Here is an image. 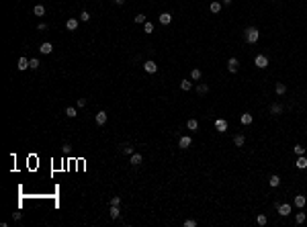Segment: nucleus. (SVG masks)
I'll use <instances>...</instances> for the list:
<instances>
[{
    "label": "nucleus",
    "mask_w": 307,
    "mask_h": 227,
    "mask_svg": "<svg viewBox=\"0 0 307 227\" xmlns=\"http://www.w3.org/2000/svg\"><path fill=\"white\" fill-rule=\"evenodd\" d=\"M256 223H258L260 227H264L268 223V219H266V215H262V213H258V217H256Z\"/></svg>",
    "instance_id": "nucleus-25"
},
{
    "label": "nucleus",
    "mask_w": 307,
    "mask_h": 227,
    "mask_svg": "<svg viewBox=\"0 0 307 227\" xmlns=\"http://www.w3.org/2000/svg\"><path fill=\"white\" fill-rule=\"evenodd\" d=\"M135 23H147L143 15H135Z\"/></svg>",
    "instance_id": "nucleus-38"
},
{
    "label": "nucleus",
    "mask_w": 307,
    "mask_h": 227,
    "mask_svg": "<svg viewBox=\"0 0 307 227\" xmlns=\"http://www.w3.org/2000/svg\"><path fill=\"white\" fill-rule=\"evenodd\" d=\"M82 107H86V98H78V109H82Z\"/></svg>",
    "instance_id": "nucleus-39"
},
{
    "label": "nucleus",
    "mask_w": 307,
    "mask_h": 227,
    "mask_svg": "<svg viewBox=\"0 0 307 227\" xmlns=\"http://www.w3.org/2000/svg\"><path fill=\"white\" fill-rule=\"evenodd\" d=\"M268 184H270V186H272V188H277L278 184H281V178H278L277 174H274V176H270V180H268Z\"/></svg>",
    "instance_id": "nucleus-26"
},
{
    "label": "nucleus",
    "mask_w": 307,
    "mask_h": 227,
    "mask_svg": "<svg viewBox=\"0 0 307 227\" xmlns=\"http://www.w3.org/2000/svg\"><path fill=\"white\" fill-rule=\"evenodd\" d=\"M254 66H258L260 70L268 68V57H266V55H262V53H258L256 57H254Z\"/></svg>",
    "instance_id": "nucleus-3"
},
{
    "label": "nucleus",
    "mask_w": 307,
    "mask_h": 227,
    "mask_svg": "<svg viewBox=\"0 0 307 227\" xmlns=\"http://www.w3.org/2000/svg\"><path fill=\"white\" fill-rule=\"evenodd\" d=\"M39 66H41V64H39V59H37V57H31V59H29V68H31V70H37Z\"/></svg>",
    "instance_id": "nucleus-30"
},
{
    "label": "nucleus",
    "mask_w": 307,
    "mask_h": 227,
    "mask_svg": "<svg viewBox=\"0 0 307 227\" xmlns=\"http://www.w3.org/2000/svg\"><path fill=\"white\" fill-rule=\"evenodd\" d=\"M172 23V15L170 12H162L160 15V25H170Z\"/></svg>",
    "instance_id": "nucleus-12"
},
{
    "label": "nucleus",
    "mask_w": 307,
    "mask_h": 227,
    "mask_svg": "<svg viewBox=\"0 0 307 227\" xmlns=\"http://www.w3.org/2000/svg\"><path fill=\"white\" fill-rule=\"evenodd\" d=\"M21 217H23V213H21V211H15V213H12V219H15V221H21Z\"/></svg>",
    "instance_id": "nucleus-37"
},
{
    "label": "nucleus",
    "mask_w": 307,
    "mask_h": 227,
    "mask_svg": "<svg viewBox=\"0 0 307 227\" xmlns=\"http://www.w3.org/2000/svg\"><path fill=\"white\" fill-rule=\"evenodd\" d=\"M305 219H307L305 213H297V215H295V221L297 223H305Z\"/></svg>",
    "instance_id": "nucleus-32"
},
{
    "label": "nucleus",
    "mask_w": 307,
    "mask_h": 227,
    "mask_svg": "<svg viewBox=\"0 0 307 227\" xmlns=\"http://www.w3.org/2000/svg\"><path fill=\"white\" fill-rule=\"evenodd\" d=\"M201 76H203V74H201L199 68H193V70H190V78H193V80H201Z\"/></svg>",
    "instance_id": "nucleus-28"
},
{
    "label": "nucleus",
    "mask_w": 307,
    "mask_h": 227,
    "mask_svg": "<svg viewBox=\"0 0 307 227\" xmlns=\"http://www.w3.org/2000/svg\"><path fill=\"white\" fill-rule=\"evenodd\" d=\"M180 88H182V90H190V88H193L190 80H182V82H180Z\"/></svg>",
    "instance_id": "nucleus-33"
},
{
    "label": "nucleus",
    "mask_w": 307,
    "mask_h": 227,
    "mask_svg": "<svg viewBox=\"0 0 307 227\" xmlns=\"http://www.w3.org/2000/svg\"><path fill=\"white\" fill-rule=\"evenodd\" d=\"M16 68H19L21 72H25V70L29 68V59H27V57H21V59H19V64H16Z\"/></svg>",
    "instance_id": "nucleus-17"
},
{
    "label": "nucleus",
    "mask_w": 307,
    "mask_h": 227,
    "mask_svg": "<svg viewBox=\"0 0 307 227\" xmlns=\"http://www.w3.org/2000/svg\"><path fill=\"white\" fill-rule=\"evenodd\" d=\"M39 51H41V53H43V55H49V53H51V51H53V45L49 43V41H45V43H41Z\"/></svg>",
    "instance_id": "nucleus-10"
},
{
    "label": "nucleus",
    "mask_w": 307,
    "mask_h": 227,
    "mask_svg": "<svg viewBox=\"0 0 307 227\" xmlns=\"http://www.w3.org/2000/svg\"><path fill=\"white\" fill-rule=\"evenodd\" d=\"M76 115H78V111H76V107H68V109H66V117L74 119Z\"/></svg>",
    "instance_id": "nucleus-29"
},
{
    "label": "nucleus",
    "mask_w": 307,
    "mask_h": 227,
    "mask_svg": "<svg viewBox=\"0 0 307 227\" xmlns=\"http://www.w3.org/2000/svg\"><path fill=\"white\" fill-rule=\"evenodd\" d=\"M80 20H82V23L90 20V12H88V10H82V12H80Z\"/></svg>",
    "instance_id": "nucleus-31"
},
{
    "label": "nucleus",
    "mask_w": 307,
    "mask_h": 227,
    "mask_svg": "<svg viewBox=\"0 0 307 227\" xmlns=\"http://www.w3.org/2000/svg\"><path fill=\"white\" fill-rule=\"evenodd\" d=\"M293 202H295V207L303 209V207H305V205H307V198L303 197V194H297V197H295V201H293Z\"/></svg>",
    "instance_id": "nucleus-11"
},
{
    "label": "nucleus",
    "mask_w": 307,
    "mask_h": 227,
    "mask_svg": "<svg viewBox=\"0 0 307 227\" xmlns=\"http://www.w3.org/2000/svg\"><path fill=\"white\" fill-rule=\"evenodd\" d=\"M244 39L248 41V43H258V39H260L258 27H248V29L244 31Z\"/></svg>",
    "instance_id": "nucleus-1"
},
{
    "label": "nucleus",
    "mask_w": 307,
    "mask_h": 227,
    "mask_svg": "<svg viewBox=\"0 0 307 227\" xmlns=\"http://www.w3.org/2000/svg\"><path fill=\"white\" fill-rule=\"evenodd\" d=\"M190 143H193V139H190L188 135H182L180 141H178V148H180V149H188V148H190Z\"/></svg>",
    "instance_id": "nucleus-9"
},
{
    "label": "nucleus",
    "mask_w": 307,
    "mask_h": 227,
    "mask_svg": "<svg viewBox=\"0 0 307 227\" xmlns=\"http://www.w3.org/2000/svg\"><path fill=\"white\" fill-rule=\"evenodd\" d=\"M297 168L299 170H305L307 168V158H305V156H299V158H297Z\"/></svg>",
    "instance_id": "nucleus-19"
},
{
    "label": "nucleus",
    "mask_w": 307,
    "mask_h": 227,
    "mask_svg": "<svg viewBox=\"0 0 307 227\" xmlns=\"http://www.w3.org/2000/svg\"><path fill=\"white\" fill-rule=\"evenodd\" d=\"M142 162H143V156H142V153H135V152H133L131 158H129V164L137 168V166H142Z\"/></svg>",
    "instance_id": "nucleus-5"
},
{
    "label": "nucleus",
    "mask_w": 307,
    "mask_h": 227,
    "mask_svg": "<svg viewBox=\"0 0 307 227\" xmlns=\"http://www.w3.org/2000/svg\"><path fill=\"white\" fill-rule=\"evenodd\" d=\"M113 2H115V4H119V6H121V4H125V0H113Z\"/></svg>",
    "instance_id": "nucleus-42"
},
{
    "label": "nucleus",
    "mask_w": 307,
    "mask_h": 227,
    "mask_svg": "<svg viewBox=\"0 0 307 227\" xmlns=\"http://www.w3.org/2000/svg\"><path fill=\"white\" fill-rule=\"evenodd\" d=\"M119 202H121V198H119V197H113L111 198V205H119Z\"/></svg>",
    "instance_id": "nucleus-40"
},
{
    "label": "nucleus",
    "mask_w": 307,
    "mask_h": 227,
    "mask_svg": "<svg viewBox=\"0 0 307 227\" xmlns=\"http://www.w3.org/2000/svg\"><path fill=\"white\" fill-rule=\"evenodd\" d=\"M186 129H188V131H197V129H199V121H197V119H188V121H186Z\"/></svg>",
    "instance_id": "nucleus-13"
},
{
    "label": "nucleus",
    "mask_w": 307,
    "mask_h": 227,
    "mask_svg": "<svg viewBox=\"0 0 307 227\" xmlns=\"http://www.w3.org/2000/svg\"><path fill=\"white\" fill-rule=\"evenodd\" d=\"M295 153H297V156H303V153H305V148H303V145H295Z\"/></svg>",
    "instance_id": "nucleus-35"
},
{
    "label": "nucleus",
    "mask_w": 307,
    "mask_h": 227,
    "mask_svg": "<svg viewBox=\"0 0 307 227\" xmlns=\"http://www.w3.org/2000/svg\"><path fill=\"white\" fill-rule=\"evenodd\" d=\"M234 143H235V145H238V148H242V145H244V143H246V137H244V135H242V133L234 135Z\"/></svg>",
    "instance_id": "nucleus-18"
},
{
    "label": "nucleus",
    "mask_w": 307,
    "mask_h": 227,
    "mask_svg": "<svg viewBox=\"0 0 307 227\" xmlns=\"http://www.w3.org/2000/svg\"><path fill=\"white\" fill-rule=\"evenodd\" d=\"M221 4H225V6H229V4H231V0H221Z\"/></svg>",
    "instance_id": "nucleus-43"
},
{
    "label": "nucleus",
    "mask_w": 307,
    "mask_h": 227,
    "mask_svg": "<svg viewBox=\"0 0 307 227\" xmlns=\"http://www.w3.org/2000/svg\"><path fill=\"white\" fill-rule=\"evenodd\" d=\"M66 29H68V31H76V29H78V19H68Z\"/></svg>",
    "instance_id": "nucleus-15"
},
{
    "label": "nucleus",
    "mask_w": 307,
    "mask_h": 227,
    "mask_svg": "<svg viewBox=\"0 0 307 227\" xmlns=\"http://www.w3.org/2000/svg\"><path fill=\"white\" fill-rule=\"evenodd\" d=\"M121 153H125V156H131V153H133V148L129 145V143H123V145H121Z\"/></svg>",
    "instance_id": "nucleus-22"
},
{
    "label": "nucleus",
    "mask_w": 307,
    "mask_h": 227,
    "mask_svg": "<svg viewBox=\"0 0 307 227\" xmlns=\"http://www.w3.org/2000/svg\"><path fill=\"white\" fill-rule=\"evenodd\" d=\"M107 119H109L107 111H98L96 117H94V121H96V125H105V123H107Z\"/></svg>",
    "instance_id": "nucleus-7"
},
{
    "label": "nucleus",
    "mask_w": 307,
    "mask_h": 227,
    "mask_svg": "<svg viewBox=\"0 0 307 227\" xmlns=\"http://www.w3.org/2000/svg\"><path fill=\"white\" fill-rule=\"evenodd\" d=\"M277 207V211H278V215L281 217H287V215H291V205L289 202H281V205H274Z\"/></svg>",
    "instance_id": "nucleus-2"
},
{
    "label": "nucleus",
    "mask_w": 307,
    "mask_h": 227,
    "mask_svg": "<svg viewBox=\"0 0 307 227\" xmlns=\"http://www.w3.org/2000/svg\"><path fill=\"white\" fill-rule=\"evenodd\" d=\"M121 211H119V205H111V219H119Z\"/></svg>",
    "instance_id": "nucleus-21"
},
{
    "label": "nucleus",
    "mask_w": 307,
    "mask_h": 227,
    "mask_svg": "<svg viewBox=\"0 0 307 227\" xmlns=\"http://www.w3.org/2000/svg\"><path fill=\"white\" fill-rule=\"evenodd\" d=\"M274 92H277L278 96H283V94L287 92V86H285L283 82H277V84H274Z\"/></svg>",
    "instance_id": "nucleus-14"
},
{
    "label": "nucleus",
    "mask_w": 307,
    "mask_h": 227,
    "mask_svg": "<svg viewBox=\"0 0 307 227\" xmlns=\"http://www.w3.org/2000/svg\"><path fill=\"white\" fill-rule=\"evenodd\" d=\"M197 92H199L201 96L207 94V92H209V84H205V82H203V84H199V86H197Z\"/></svg>",
    "instance_id": "nucleus-23"
},
{
    "label": "nucleus",
    "mask_w": 307,
    "mask_h": 227,
    "mask_svg": "<svg viewBox=\"0 0 307 227\" xmlns=\"http://www.w3.org/2000/svg\"><path fill=\"white\" fill-rule=\"evenodd\" d=\"M209 10L213 12V15H217V12L221 10V2H217V0H215V2H211V4H209Z\"/></svg>",
    "instance_id": "nucleus-20"
},
{
    "label": "nucleus",
    "mask_w": 307,
    "mask_h": 227,
    "mask_svg": "<svg viewBox=\"0 0 307 227\" xmlns=\"http://www.w3.org/2000/svg\"><path fill=\"white\" fill-rule=\"evenodd\" d=\"M143 31L146 33H154V25L151 23H143Z\"/></svg>",
    "instance_id": "nucleus-34"
},
{
    "label": "nucleus",
    "mask_w": 307,
    "mask_h": 227,
    "mask_svg": "<svg viewBox=\"0 0 307 227\" xmlns=\"http://www.w3.org/2000/svg\"><path fill=\"white\" fill-rule=\"evenodd\" d=\"M33 12H35L37 16H43V15H45V6H43V4H37V6L33 8Z\"/></svg>",
    "instance_id": "nucleus-27"
},
{
    "label": "nucleus",
    "mask_w": 307,
    "mask_h": 227,
    "mask_svg": "<svg viewBox=\"0 0 307 227\" xmlns=\"http://www.w3.org/2000/svg\"><path fill=\"white\" fill-rule=\"evenodd\" d=\"M143 70H146L147 74H156L158 72V64L156 61H151V59H147V61H143Z\"/></svg>",
    "instance_id": "nucleus-4"
},
{
    "label": "nucleus",
    "mask_w": 307,
    "mask_h": 227,
    "mask_svg": "<svg viewBox=\"0 0 307 227\" xmlns=\"http://www.w3.org/2000/svg\"><path fill=\"white\" fill-rule=\"evenodd\" d=\"M252 121H254V119H252V115H250V113L242 115V125H252Z\"/></svg>",
    "instance_id": "nucleus-24"
},
{
    "label": "nucleus",
    "mask_w": 307,
    "mask_h": 227,
    "mask_svg": "<svg viewBox=\"0 0 307 227\" xmlns=\"http://www.w3.org/2000/svg\"><path fill=\"white\" fill-rule=\"evenodd\" d=\"M37 29H39V31H45V29H47V23H39V25H37Z\"/></svg>",
    "instance_id": "nucleus-41"
},
{
    "label": "nucleus",
    "mask_w": 307,
    "mask_h": 227,
    "mask_svg": "<svg viewBox=\"0 0 307 227\" xmlns=\"http://www.w3.org/2000/svg\"><path fill=\"white\" fill-rule=\"evenodd\" d=\"M281 113H283V104H278V102L270 104V115H281Z\"/></svg>",
    "instance_id": "nucleus-16"
},
{
    "label": "nucleus",
    "mask_w": 307,
    "mask_h": 227,
    "mask_svg": "<svg viewBox=\"0 0 307 227\" xmlns=\"http://www.w3.org/2000/svg\"><path fill=\"white\" fill-rule=\"evenodd\" d=\"M215 129H217L219 133H225V131H227V121H225V119H217V121H215Z\"/></svg>",
    "instance_id": "nucleus-8"
},
{
    "label": "nucleus",
    "mask_w": 307,
    "mask_h": 227,
    "mask_svg": "<svg viewBox=\"0 0 307 227\" xmlns=\"http://www.w3.org/2000/svg\"><path fill=\"white\" fill-rule=\"evenodd\" d=\"M184 227H197V221H195V219H186V221H184Z\"/></svg>",
    "instance_id": "nucleus-36"
},
{
    "label": "nucleus",
    "mask_w": 307,
    "mask_h": 227,
    "mask_svg": "<svg viewBox=\"0 0 307 227\" xmlns=\"http://www.w3.org/2000/svg\"><path fill=\"white\" fill-rule=\"evenodd\" d=\"M238 68H240V61H238L235 57H229V59H227V70L231 72V74H235V72H238Z\"/></svg>",
    "instance_id": "nucleus-6"
}]
</instances>
